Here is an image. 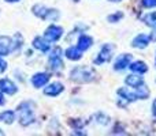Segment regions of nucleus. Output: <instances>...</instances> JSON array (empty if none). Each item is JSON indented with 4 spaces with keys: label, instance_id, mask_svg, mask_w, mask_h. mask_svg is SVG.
Returning a JSON list of instances; mask_svg holds the SVG:
<instances>
[{
    "label": "nucleus",
    "instance_id": "obj_1",
    "mask_svg": "<svg viewBox=\"0 0 156 136\" xmlns=\"http://www.w3.org/2000/svg\"><path fill=\"white\" fill-rule=\"evenodd\" d=\"M18 112H19V123L22 125H30L34 121V105H33V102L27 101L23 102L22 105H19Z\"/></svg>",
    "mask_w": 156,
    "mask_h": 136
},
{
    "label": "nucleus",
    "instance_id": "obj_2",
    "mask_svg": "<svg viewBox=\"0 0 156 136\" xmlns=\"http://www.w3.org/2000/svg\"><path fill=\"white\" fill-rule=\"evenodd\" d=\"M93 71L90 68H85V67H77L71 71V79L76 82H90L93 79Z\"/></svg>",
    "mask_w": 156,
    "mask_h": 136
},
{
    "label": "nucleus",
    "instance_id": "obj_3",
    "mask_svg": "<svg viewBox=\"0 0 156 136\" xmlns=\"http://www.w3.org/2000/svg\"><path fill=\"white\" fill-rule=\"evenodd\" d=\"M33 14L37 15L38 18L49 19V21H56L59 18V12L56 10H48L47 7H44L41 4H37L33 7Z\"/></svg>",
    "mask_w": 156,
    "mask_h": 136
},
{
    "label": "nucleus",
    "instance_id": "obj_4",
    "mask_svg": "<svg viewBox=\"0 0 156 136\" xmlns=\"http://www.w3.org/2000/svg\"><path fill=\"white\" fill-rule=\"evenodd\" d=\"M60 53H62V51L59 48H55L52 51L51 56H49V67H51L52 71H59V69L63 68V61L60 59Z\"/></svg>",
    "mask_w": 156,
    "mask_h": 136
},
{
    "label": "nucleus",
    "instance_id": "obj_5",
    "mask_svg": "<svg viewBox=\"0 0 156 136\" xmlns=\"http://www.w3.org/2000/svg\"><path fill=\"white\" fill-rule=\"evenodd\" d=\"M63 34V29L59 26H56V25H52V26H49L48 29L45 30V34H44V38H45L47 41H49V42H54V41H58L60 37H62Z\"/></svg>",
    "mask_w": 156,
    "mask_h": 136
},
{
    "label": "nucleus",
    "instance_id": "obj_6",
    "mask_svg": "<svg viewBox=\"0 0 156 136\" xmlns=\"http://www.w3.org/2000/svg\"><path fill=\"white\" fill-rule=\"evenodd\" d=\"M112 51H114V46L112 45H104L101 48V51H100V53L97 55V57L94 59V63L96 64H103V63L108 61V60L111 59V56H112Z\"/></svg>",
    "mask_w": 156,
    "mask_h": 136
},
{
    "label": "nucleus",
    "instance_id": "obj_7",
    "mask_svg": "<svg viewBox=\"0 0 156 136\" xmlns=\"http://www.w3.org/2000/svg\"><path fill=\"white\" fill-rule=\"evenodd\" d=\"M12 49H14L12 40H11L10 37L0 35V56H7Z\"/></svg>",
    "mask_w": 156,
    "mask_h": 136
},
{
    "label": "nucleus",
    "instance_id": "obj_8",
    "mask_svg": "<svg viewBox=\"0 0 156 136\" xmlns=\"http://www.w3.org/2000/svg\"><path fill=\"white\" fill-rule=\"evenodd\" d=\"M62 91H63V85L59 82L51 83L48 87L44 88V94H45V95H49V97H56V95H59Z\"/></svg>",
    "mask_w": 156,
    "mask_h": 136
},
{
    "label": "nucleus",
    "instance_id": "obj_9",
    "mask_svg": "<svg viewBox=\"0 0 156 136\" xmlns=\"http://www.w3.org/2000/svg\"><path fill=\"white\" fill-rule=\"evenodd\" d=\"M49 80V75L48 74H44V72H40V74H36L32 78V83L36 88L38 87H44V86L48 83Z\"/></svg>",
    "mask_w": 156,
    "mask_h": 136
},
{
    "label": "nucleus",
    "instance_id": "obj_10",
    "mask_svg": "<svg viewBox=\"0 0 156 136\" xmlns=\"http://www.w3.org/2000/svg\"><path fill=\"white\" fill-rule=\"evenodd\" d=\"M16 86L11 82L10 79H0V91L4 94H14L16 93Z\"/></svg>",
    "mask_w": 156,
    "mask_h": 136
},
{
    "label": "nucleus",
    "instance_id": "obj_11",
    "mask_svg": "<svg viewBox=\"0 0 156 136\" xmlns=\"http://www.w3.org/2000/svg\"><path fill=\"white\" fill-rule=\"evenodd\" d=\"M130 61H132V56H130V55H121V56L116 59L114 68L119 69V71H121V69H125L127 65H130Z\"/></svg>",
    "mask_w": 156,
    "mask_h": 136
},
{
    "label": "nucleus",
    "instance_id": "obj_12",
    "mask_svg": "<svg viewBox=\"0 0 156 136\" xmlns=\"http://www.w3.org/2000/svg\"><path fill=\"white\" fill-rule=\"evenodd\" d=\"M151 40H152L151 35L140 34V35H137V37L134 38V41H133V46H136V48H145Z\"/></svg>",
    "mask_w": 156,
    "mask_h": 136
},
{
    "label": "nucleus",
    "instance_id": "obj_13",
    "mask_svg": "<svg viewBox=\"0 0 156 136\" xmlns=\"http://www.w3.org/2000/svg\"><path fill=\"white\" fill-rule=\"evenodd\" d=\"M49 41H47L45 38H40V37H37V38H34V41H33V46H34L36 49H38V51H41V52H48L49 51Z\"/></svg>",
    "mask_w": 156,
    "mask_h": 136
},
{
    "label": "nucleus",
    "instance_id": "obj_14",
    "mask_svg": "<svg viewBox=\"0 0 156 136\" xmlns=\"http://www.w3.org/2000/svg\"><path fill=\"white\" fill-rule=\"evenodd\" d=\"M66 56L70 60H80L82 57V51H81L78 46H70V48L66 51Z\"/></svg>",
    "mask_w": 156,
    "mask_h": 136
},
{
    "label": "nucleus",
    "instance_id": "obj_15",
    "mask_svg": "<svg viewBox=\"0 0 156 136\" xmlns=\"http://www.w3.org/2000/svg\"><path fill=\"white\" fill-rule=\"evenodd\" d=\"M93 44V40H92L89 35H81L80 40H78V48L81 49V51H86V49L90 48V45Z\"/></svg>",
    "mask_w": 156,
    "mask_h": 136
},
{
    "label": "nucleus",
    "instance_id": "obj_16",
    "mask_svg": "<svg viewBox=\"0 0 156 136\" xmlns=\"http://www.w3.org/2000/svg\"><path fill=\"white\" fill-rule=\"evenodd\" d=\"M126 83L129 85V87H134V88H137V87H140L141 85H144L143 78L136 76V75H130V76H127L126 78Z\"/></svg>",
    "mask_w": 156,
    "mask_h": 136
},
{
    "label": "nucleus",
    "instance_id": "obj_17",
    "mask_svg": "<svg viewBox=\"0 0 156 136\" xmlns=\"http://www.w3.org/2000/svg\"><path fill=\"white\" fill-rule=\"evenodd\" d=\"M14 120H15V113L12 110H5V112L0 113V121H3V123L11 124Z\"/></svg>",
    "mask_w": 156,
    "mask_h": 136
},
{
    "label": "nucleus",
    "instance_id": "obj_18",
    "mask_svg": "<svg viewBox=\"0 0 156 136\" xmlns=\"http://www.w3.org/2000/svg\"><path fill=\"white\" fill-rule=\"evenodd\" d=\"M118 94L122 97L123 99H126V101H134V99H137V94L132 93V91H129V88H121V90L118 91Z\"/></svg>",
    "mask_w": 156,
    "mask_h": 136
},
{
    "label": "nucleus",
    "instance_id": "obj_19",
    "mask_svg": "<svg viewBox=\"0 0 156 136\" xmlns=\"http://www.w3.org/2000/svg\"><path fill=\"white\" fill-rule=\"evenodd\" d=\"M130 69H132L133 72H137V74H144V72H147L148 67H147L145 63H143V61H136V63H133V64H130Z\"/></svg>",
    "mask_w": 156,
    "mask_h": 136
},
{
    "label": "nucleus",
    "instance_id": "obj_20",
    "mask_svg": "<svg viewBox=\"0 0 156 136\" xmlns=\"http://www.w3.org/2000/svg\"><path fill=\"white\" fill-rule=\"evenodd\" d=\"M148 95H149V90L147 88L145 85H141L140 87H137V97L138 98L145 99V98H148Z\"/></svg>",
    "mask_w": 156,
    "mask_h": 136
},
{
    "label": "nucleus",
    "instance_id": "obj_21",
    "mask_svg": "<svg viewBox=\"0 0 156 136\" xmlns=\"http://www.w3.org/2000/svg\"><path fill=\"white\" fill-rule=\"evenodd\" d=\"M143 21L148 25H152L155 26L156 25V12H151V14H147V15L143 16Z\"/></svg>",
    "mask_w": 156,
    "mask_h": 136
},
{
    "label": "nucleus",
    "instance_id": "obj_22",
    "mask_svg": "<svg viewBox=\"0 0 156 136\" xmlns=\"http://www.w3.org/2000/svg\"><path fill=\"white\" fill-rule=\"evenodd\" d=\"M143 5L147 8L156 7V0H143Z\"/></svg>",
    "mask_w": 156,
    "mask_h": 136
},
{
    "label": "nucleus",
    "instance_id": "obj_23",
    "mask_svg": "<svg viewBox=\"0 0 156 136\" xmlns=\"http://www.w3.org/2000/svg\"><path fill=\"white\" fill-rule=\"evenodd\" d=\"M122 18V14L119 12V14H114V15H110L108 16V21L110 22H115V21H118V19H121Z\"/></svg>",
    "mask_w": 156,
    "mask_h": 136
},
{
    "label": "nucleus",
    "instance_id": "obj_24",
    "mask_svg": "<svg viewBox=\"0 0 156 136\" xmlns=\"http://www.w3.org/2000/svg\"><path fill=\"white\" fill-rule=\"evenodd\" d=\"M5 69H7V63H5L4 60L0 59V74H2V72H4Z\"/></svg>",
    "mask_w": 156,
    "mask_h": 136
},
{
    "label": "nucleus",
    "instance_id": "obj_25",
    "mask_svg": "<svg viewBox=\"0 0 156 136\" xmlns=\"http://www.w3.org/2000/svg\"><path fill=\"white\" fill-rule=\"evenodd\" d=\"M152 113H154L155 118H156V99L154 101V105H152Z\"/></svg>",
    "mask_w": 156,
    "mask_h": 136
},
{
    "label": "nucleus",
    "instance_id": "obj_26",
    "mask_svg": "<svg viewBox=\"0 0 156 136\" xmlns=\"http://www.w3.org/2000/svg\"><path fill=\"white\" fill-rule=\"evenodd\" d=\"M3 104H4V98H3V95L0 94V105H3Z\"/></svg>",
    "mask_w": 156,
    "mask_h": 136
},
{
    "label": "nucleus",
    "instance_id": "obj_27",
    "mask_svg": "<svg viewBox=\"0 0 156 136\" xmlns=\"http://www.w3.org/2000/svg\"><path fill=\"white\" fill-rule=\"evenodd\" d=\"M7 3H14V2H19V0H5Z\"/></svg>",
    "mask_w": 156,
    "mask_h": 136
},
{
    "label": "nucleus",
    "instance_id": "obj_28",
    "mask_svg": "<svg viewBox=\"0 0 156 136\" xmlns=\"http://www.w3.org/2000/svg\"><path fill=\"white\" fill-rule=\"evenodd\" d=\"M112 2H119V0H112Z\"/></svg>",
    "mask_w": 156,
    "mask_h": 136
},
{
    "label": "nucleus",
    "instance_id": "obj_29",
    "mask_svg": "<svg viewBox=\"0 0 156 136\" xmlns=\"http://www.w3.org/2000/svg\"><path fill=\"white\" fill-rule=\"evenodd\" d=\"M0 135H3V132H2V131H0Z\"/></svg>",
    "mask_w": 156,
    "mask_h": 136
},
{
    "label": "nucleus",
    "instance_id": "obj_30",
    "mask_svg": "<svg viewBox=\"0 0 156 136\" xmlns=\"http://www.w3.org/2000/svg\"><path fill=\"white\" fill-rule=\"evenodd\" d=\"M74 2H80V0H74Z\"/></svg>",
    "mask_w": 156,
    "mask_h": 136
}]
</instances>
